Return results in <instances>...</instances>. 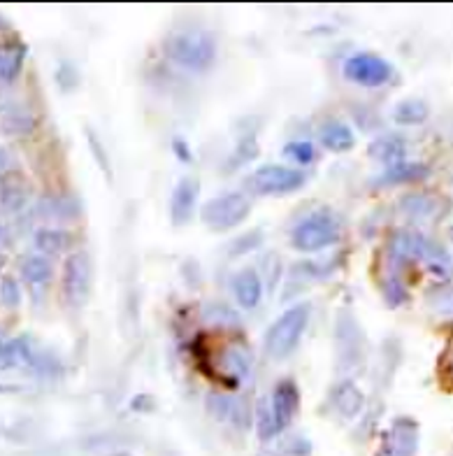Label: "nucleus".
Segmentation results:
<instances>
[{
	"label": "nucleus",
	"mask_w": 453,
	"mask_h": 456,
	"mask_svg": "<svg viewBox=\"0 0 453 456\" xmlns=\"http://www.w3.org/2000/svg\"><path fill=\"white\" fill-rule=\"evenodd\" d=\"M388 252L398 261H421L441 280L453 273V261L447 249L418 231H398L388 242Z\"/></svg>",
	"instance_id": "1"
},
{
	"label": "nucleus",
	"mask_w": 453,
	"mask_h": 456,
	"mask_svg": "<svg viewBox=\"0 0 453 456\" xmlns=\"http://www.w3.org/2000/svg\"><path fill=\"white\" fill-rule=\"evenodd\" d=\"M167 59L186 70H207L216 59L214 37L205 30H179L163 43Z\"/></svg>",
	"instance_id": "2"
},
{
	"label": "nucleus",
	"mask_w": 453,
	"mask_h": 456,
	"mask_svg": "<svg viewBox=\"0 0 453 456\" xmlns=\"http://www.w3.org/2000/svg\"><path fill=\"white\" fill-rule=\"evenodd\" d=\"M310 303H298V305L288 307L287 313L270 326L268 333H265V352L272 359H287L293 349L298 347L304 329H307V322H310Z\"/></svg>",
	"instance_id": "3"
},
{
	"label": "nucleus",
	"mask_w": 453,
	"mask_h": 456,
	"mask_svg": "<svg viewBox=\"0 0 453 456\" xmlns=\"http://www.w3.org/2000/svg\"><path fill=\"white\" fill-rule=\"evenodd\" d=\"M337 240H340V222L328 210L310 215L295 226L291 235L293 247L298 252H319V249L335 245Z\"/></svg>",
	"instance_id": "4"
},
{
	"label": "nucleus",
	"mask_w": 453,
	"mask_h": 456,
	"mask_svg": "<svg viewBox=\"0 0 453 456\" xmlns=\"http://www.w3.org/2000/svg\"><path fill=\"white\" fill-rule=\"evenodd\" d=\"M251 215V200L247 199L245 193H221L209 203H205L203 212V224L209 226L212 231H231V228L239 226L247 222V216Z\"/></svg>",
	"instance_id": "5"
},
{
	"label": "nucleus",
	"mask_w": 453,
	"mask_h": 456,
	"mask_svg": "<svg viewBox=\"0 0 453 456\" xmlns=\"http://www.w3.org/2000/svg\"><path fill=\"white\" fill-rule=\"evenodd\" d=\"M91 282H93L91 256L86 252H72L63 264V277H61L63 298L72 310H79L89 300Z\"/></svg>",
	"instance_id": "6"
},
{
	"label": "nucleus",
	"mask_w": 453,
	"mask_h": 456,
	"mask_svg": "<svg viewBox=\"0 0 453 456\" xmlns=\"http://www.w3.org/2000/svg\"><path fill=\"white\" fill-rule=\"evenodd\" d=\"M304 173L287 166H263L256 173H251L249 186L261 196H284V193L298 191L304 184Z\"/></svg>",
	"instance_id": "7"
},
{
	"label": "nucleus",
	"mask_w": 453,
	"mask_h": 456,
	"mask_svg": "<svg viewBox=\"0 0 453 456\" xmlns=\"http://www.w3.org/2000/svg\"><path fill=\"white\" fill-rule=\"evenodd\" d=\"M418 424L412 417H398L382 433L375 456H417L418 452Z\"/></svg>",
	"instance_id": "8"
},
{
	"label": "nucleus",
	"mask_w": 453,
	"mask_h": 456,
	"mask_svg": "<svg viewBox=\"0 0 453 456\" xmlns=\"http://www.w3.org/2000/svg\"><path fill=\"white\" fill-rule=\"evenodd\" d=\"M346 79L360 86H382L393 77V68L386 59L376 54H356L344 63Z\"/></svg>",
	"instance_id": "9"
},
{
	"label": "nucleus",
	"mask_w": 453,
	"mask_h": 456,
	"mask_svg": "<svg viewBox=\"0 0 453 456\" xmlns=\"http://www.w3.org/2000/svg\"><path fill=\"white\" fill-rule=\"evenodd\" d=\"M335 333H337V359L342 368H356L365 359V338L360 326L349 313H340Z\"/></svg>",
	"instance_id": "10"
},
{
	"label": "nucleus",
	"mask_w": 453,
	"mask_h": 456,
	"mask_svg": "<svg viewBox=\"0 0 453 456\" xmlns=\"http://www.w3.org/2000/svg\"><path fill=\"white\" fill-rule=\"evenodd\" d=\"M198 196H200V182L193 175H186L174 184L173 196H170V219L174 226H184L191 219Z\"/></svg>",
	"instance_id": "11"
},
{
	"label": "nucleus",
	"mask_w": 453,
	"mask_h": 456,
	"mask_svg": "<svg viewBox=\"0 0 453 456\" xmlns=\"http://www.w3.org/2000/svg\"><path fill=\"white\" fill-rule=\"evenodd\" d=\"M300 408V391L293 379H281L277 382L275 391H272V401H270V412L275 419L277 431H284L293 421L295 412Z\"/></svg>",
	"instance_id": "12"
},
{
	"label": "nucleus",
	"mask_w": 453,
	"mask_h": 456,
	"mask_svg": "<svg viewBox=\"0 0 453 456\" xmlns=\"http://www.w3.org/2000/svg\"><path fill=\"white\" fill-rule=\"evenodd\" d=\"M207 410L214 419L223 421L233 428L249 427V410L239 398L226 396V394H212L207 398Z\"/></svg>",
	"instance_id": "13"
},
{
	"label": "nucleus",
	"mask_w": 453,
	"mask_h": 456,
	"mask_svg": "<svg viewBox=\"0 0 453 456\" xmlns=\"http://www.w3.org/2000/svg\"><path fill=\"white\" fill-rule=\"evenodd\" d=\"M328 405L337 417H342V419H353V417H358L360 410H363L365 396L363 391L358 389L352 379H342V382H337V385L333 387V391H330Z\"/></svg>",
	"instance_id": "14"
},
{
	"label": "nucleus",
	"mask_w": 453,
	"mask_h": 456,
	"mask_svg": "<svg viewBox=\"0 0 453 456\" xmlns=\"http://www.w3.org/2000/svg\"><path fill=\"white\" fill-rule=\"evenodd\" d=\"M216 370L223 375V378H231L238 385V382H245L251 375V356L247 349L238 347V345H231V347H223L216 354L214 359Z\"/></svg>",
	"instance_id": "15"
},
{
	"label": "nucleus",
	"mask_w": 453,
	"mask_h": 456,
	"mask_svg": "<svg viewBox=\"0 0 453 456\" xmlns=\"http://www.w3.org/2000/svg\"><path fill=\"white\" fill-rule=\"evenodd\" d=\"M430 175V168L425 163H395L388 166L384 173H379L372 180L375 186H398V184H409V182H421Z\"/></svg>",
	"instance_id": "16"
},
{
	"label": "nucleus",
	"mask_w": 453,
	"mask_h": 456,
	"mask_svg": "<svg viewBox=\"0 0 453 456\" xmlns=\"http://www.w3.org/2000/svg\"><path fill=\"white\" fill-rule=\"evenodd\" d=\"M233 294L239 305L247 307V310H254V307L261 303L263 298V280L258 277V273L254 268H245L233 277Z\"/></svg>",
	"instance_id": "17"
},
{
	"label": "nucleus",
	"mask_w": 453,
	"mask_h": 456,
	"mask_svg": "<svg viewBox=\"0 0 453 456\" xmlns=\"http://www.w3.org/2000/svg\"><path fill=\"white\" fill-rule=\"evenodd\" d=\"M441 203L435 196H428V193H409L405 199L400 200V210L402 215H407L414 222H430V219H437L440 216Z\"/></svg>",
	"instance_id": "18"
},
{
	"label": "nucleus",
	"mask_w": 453,
	"mask_h": 456,
	"mask_svg": "<svg viewBox=\"0 0 453 456\" xmlns=\"http://www.w3.org/2000/svg\"><path fill=\"white\" fill-rule=\"evenodd\" d=\"M319 138H321V144L330 151H349L356 144V135L344 121L340 119H328L319 128Z\"/></svg>",
	"instance_id": "19"
},
{
	"label": "nucleus",
	"mask_w": 453,
	"mask_h": 456,
	"mask_svg": "<svg viewBox=\"0 0 453 456\" xmlns=\"http://www.w3.org/2000/svg\"><path fill=\"white\" fill-rule=\"evenodd\" d=\"M52 275H54V265L42 254H30L21 261V277L30 289H44L52 282Z\"/></svg>",
	"instance_id": "20"
},
{
	"label": "nucleus",
	"mask_w": 453,
	"mask_h": 456,
	"mask_svg": "<svg viewBox=\"0 0 453 456\" xmlns=\"http://www.w3.org/2000/svg\"><path fill=\"white\" fill-rule=\"evenodd\" d=\"M370 157L376 161L388 163V166H395V163H402V157L407 154V142L400 135H382L370 144Z\"/></svg>",
	"instance_id": "21"
},
{
	"label": "nucleus",
	"mask_w": 453,
	"mask_h": 456,
	"mask_svg": "<svg viewBox=\"0 0 453 456\" xmlns=\"http://www.w3.org/2000/svg\"><path fill=\"white\" fill-rule=\"evenodd\" d=\"M33 240L42 254H61L75 245V235L66 228H40Z\"/></svg>",
	"instance_id": "22"
},
{
	"label": "nucleus",
	"mask_w": 453,
	"mask_h": 456,
	"mask_svg": "<svg viewBox=\"0 0 453 456\" xmlns=\"http://www.w3.org/2000/svg\"><path fill=\"white\" fill-rule=\"evenodd\" d=\"M26 59L24 45H0V82H14Z\"/></svg>",
	"instance_id": "23"
},
{
	"label": "nucleus",
	"mask_w": 453,
	"mask_h": 456,
	"mask_svg": "<svg viewBox=\"0 0 453 456\" xmlns=\"http://www.w3.org/2000/svg\"><path fill=\"white\" fill-rule=\"evenodd\" d=\"M428 102L421 101V98H409V101H402L393 110V119L402 126H417V124H424L428 119Z\"/></svg>",
	"instance_id": "24"
},
{
	"label": "nucleus",
	"mask_w": 453,
	"mask_h": 456,
	"mask_svg": "<svg viewBox=\"0 0 453 456\" xmlns=\"http://www.w3.org/2000/svg\"><path fill=\"white\" fill-rule=\"evenodd\" d=\"M203 322L209 326H221V329H238L239 314L226 303H209L203 307Z\"/></svg>",
	"instance_id": "25"
},
{
	"label": "nucleus",
	"mask_w": 453,
	"mask_h": 456,
	"mask_svg": "<svg viewBox=\"0 0 453 456\" xmlns=\"http://www.w3.org/2000/svg\"><path fill=\"white\" fill-rule=\"evenodd\" d=\"M79 205L72 199H61V196H52V199H44L40 203V216H47V219H75L79 215Z\"/></svg>",
	"instance_id": "26"
},
{
	"label": "nucleus",
	"mask_w": 453,
	"mask_h": 456,
	"mask_svg": "<svg viewBox=\"0 0 453 456\" xmlns=\"http://www.w3.org/2000/svg\"><path fill=\"white\" fill-rule=\"evenodd\" d=\"M284 154H287L291 161L300 163V166H307V163H311L316 159L314 144L307 142V140H293V142H288L287 147H284Z\"/></svg>",
	"instance_id": "27"
},
{
	"label": "nucleus",
	"mask_w": 453,
	"mask_h": 456,
	"mask_svg": "<svg viewBox=\"0 0 453 456\" xmlns=\"http://www.w3.org/2000/svg\"><path fill=\"white\" fill-rule=\"evenodd\" d=\"M382 291H384V298L388 300V305H393V307L395 305H402V303H405V300H407L405 284L400 282V280L395 275H391V277H386V280H384Z\"/></svg>",
	"instance_id": "28"
},
{
	"label": "nucleus",
	"mask_w": 453,
	"mask_h": 456,
	"mask_svg": "<svg viewBox=\"0 0 453 456\" xmlns=\"http://www.w3.org/2000/svg\"><path fill=\"white\" fill-rule=\"evenodd\" d=\"M86 140H89V147L91 151H93V159L98 161V166H101V170L105 173V177L108 180H112V163H109L108 154H105V147H102V142L98 140V135L91 128H86Z\"/></svg>",
	"instance_id": "29"
},
{
	"label": "nucleus",
	"mask_w": 453,
	"mask_h": 456,
	"mask_svg": "<svg viewBox=\"0 0 453 456\" xmlns=\"http://www.w3.org/2000/svg\"><path fill=\"white\" fill-rule=\"evenodd\" d=\"M0 303L5 307H19V303H21V289H19L14 277H5L0 282Z\"/></svg>",
	"instance_id": "30"
},
{
	"label": "nucleus",
	"mask_w": 453,
	"mask_h": 456,
	"mask_svg": "<svg viewBox=\"0 0 453 456\" xmlns=\"http://www.w3.org/2000/svg\"><path fill=\"white\" fill-rule=\"evenodd\" d=\"M277 427H275V419H272V412H270V405L261 403L258 405V436L263 440H270L277 436Z\"/></svg>",
	"instance_id": "31"
},
{
	"label": "nucleus",
	"mask_w": 453,
	"mask_h": 456,
	"mask_svg": "<svg viewBox=\"0 0 453 456\" xmlns=\"http://www.w3.org/2000/svg\"><path fill=\"white\" fill-rule=\"evenodd\" d=\"M256 151H258V144H256V138L254 135H247V138L239 140L238 144V150H235V157H233V163L231 166H242L245 161H251V159L256 157Z\"/></svg>",
	"instance_id": "32"
},
{
	"label": "nucleus",
	"mask_w": 453,
	"mask_h": 456,
	"mask_svg": "<svg viewBox=\"0 0 453 456\" xmlns=\"http://www.w3.org/2000/svg\"><path fill=\"white\" fill-rule=\"evenodd\" d=\"M17 347H14V340H7V338L0 336V370H7V368L17 366Z\"/></svg>",
	"instance_id": "33"
},
{
	"label": "nucleus",
	"mask_w": 453,
	"mask_h": 456,
	"mask_svg": "<svg viewBox=\"0 0 453 456\" xmlns=\"http://www.w3.org/2000/svg\"><path fill=\"white\" fill-rule=\"evenodd\" d=\"M0 200H3V205H5L7 210L10 212H17L24 208L26 203V191L24 189H17V186H7L5 191H3V196H0Z\"/></svg>",
	"instance_id": "34"
},
{
	"label": "nucleus",
	"mask_w": 453,
	"mask_h": 456,
	"mask_svg": "<svg viewBox=\"0 0 453 456\" xmlns=\"http://www.w3.org/2000/svg\"><path fill=\"white\" fill-rule=\"evenodd\" d=\"M268 268L270 275L265 277V284L270 289H275L277 282H279V275H281V265H279V256L277 254H268V256L263 258V271Z\"/></svg>",
	"instance_id": "35"
},
{
	"label": "nucleus",
	"mask_w": 453,
	"mask_h": 456,
	"mask_svg": "<svg viewBox=\"0 0 453 456\" xmlns=\"http://www.w3.org/2000/svg\"><path fill=\"white\" fill-rule=\"evenodd\" d=\"M261 242H263V233L261 231H251L249 235H245V238H239V240H235L233 242V254H245V252H249V249H254V247H261Z\"/></svg>",
	"instance_id": "36"
},
{
	"label": "nucleus",
	"mask_w": 453,
	"mask_h": 456,
	"mask_svg": "<svg viewBox=\"0 0 453 456\" xmlns=\"http://www.w3.org/2000/svg\"><path fill=\"white\" fill-rule=\"evenodd\" d=\"M433 305H435L437 313L441 314H453V289H444L433 298Z\"/></svg>",
	"instance_id": "37"
},
{
	"label": "nucleus",
	"mask_w": 453,
	"mask_h": 456,
	"mask_svg": "<svg viewBox=\"0 0 453 456\" xmlns=\"http://www.w3.org/2000/svg\"><path fill=\"white\" fill-rule=\"evenodd\" d=\"M7 161H10V154H7V150H3V147H0V170L7 168Z\"/></svg>",
	"instance_id": "38"
},
{
	"label": "nucleus",
	"mask_w": 453,
	"mask_h": 456,
	"mask_svg": "<svg viewBox=\"0 0 453 456\" xmlns=\"http://www.w3.org/2000/svg\"><path fill=\"white\" fill-rule=\"evenodd\" d=\"M5 264H7V258L3 256V254H0V273H3V268H5Z\"/></svg>",
	"instance_id": "39"
},
{
	"label": "nucleus",
	"mask_w": 453,
	"mask_h": 456,
	"mask_svg": "<svg viewBox=\"0 0 453 456\" xmlns=\"http://www.w3.org/2000/svg\"><path fill=\"white\" fill-rule=\"evenodd\" d=\"M449 238H451V242H453V226L449 228Z\"/></svg>",
	"instance_id": "40"
},
{
	"label": "nucleus",
	"mask_w": 453,
	"mask_h": 456,
	"mask_svg": "<svg viewBox=\"0 0 453 456\" xmlns=\"http://www.w3.org/2000/svg\"><path fill=\"white\" fill-rule=\"evenodd\" d=\"M451 375H453V359H451Z\"/></svg>",
	"instance_id": "41"
}]
</instances>
